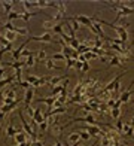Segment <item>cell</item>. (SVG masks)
<instances>
[{
  "label": "cell",
  "mask_w": 134,
  "mask_h": 146,
  "mask_svg": "<svg viewBox=\"0 0 134 146\" xmlns=\"http://www.w3.org/2000/svg\"><path fill=\"white\" fill-rule=\"evenodd\" d=\"M30 37V40H36V42H45V43H52V35L49 31H46L43 33L42 36H29Z\"/></svg>",
  "instance_id": "6da1fadb"
},
{
  "label": "cell",
  "mask_w": 134,
  "mask_h": 146,
  "mask_svg": "<svg viewBox=\"0 0 134 146\" xmlns=\"http://www.w3.org/2000/svg\"><path fill=\"white\" fill-rule=\"evenodd\" d=\"M29 42H30V37H27V39H25V42H24L23 45H19L18 48H15V49H13V51L11 52V54H12V58L15 60V61H19V58H21V54H23V51H24L25 45L29 43Z\"/></svg>",
  "instance_id": "7a4b0ae2"
},
{
  "label": "cell",
  "mask_w": 134,
  "mask_h": 146,
  "mask_svg": "<svg viewBox=\"0 0 134 146\" xmlns=\"http://www.w3.org/2000/svg\"><path fill=\"white\" fill-rule=\"evenodd\" d=\"M73 18H75L79 24H82V25H85V27H88V29L91 30V27H92V21H91V18L85 17V15H78V17H73Z\"/></svg>",
  "instance_id": "3957f363"
},
{
  "label": "cell",
  "mask_w": 134,
  "mask_h": 146,
  "mask_svg": "<svg viewBox=\"0 0 134 146\" xmlns=\"http://www.w3.org/2000/svg\"><path fill=\"white\" fill-rule=\"evenodd\" d=\"M33 97H34V88H29L25 91V96H24V98H23V102H24V104H25V108H29L30 106V103L33 102Z\"/></svg>",
  "instance_id": "277c9868"
},
{
  "label": "cell",
  "mask_w": 134,
  "mask_h": 146,
  "mask_svg": "<svg viewBox=\"0 0 134 146\" xmlns=\"http://www.w3.org/2000/svg\"><path fill=\"white\" fill-rule=\"evenodd\" d=\"M55 100H57V97H42V98H37L36 102H39V103H46L48 104V109H46V112H49V110H52V106H54V103H55Z\"/></svg>",
  "instance_id": "5b68a950"
},
{
  "label": "cell",
  "mask_w": 134,
  "mask_h": 146,
  "mask_svg": "<svg viewBox=\"0 0 134 146\" xmlns=\"http://www.w3.org/2000/svg\"><path fill=\"white\" fill-rule=\"evenodd\" d=\"M131 87H134V81L130 84V87H128V91H125V92H122V94L119 96V100H121V103H127L130 100V97H131V94H133V90H131Z\"/></svg>",
  "instance_id": "8992f818"
},
{
  "label": "cell",
  "mask_w": 134,
  "mask_h": 146,
  "mask_svg": "<svg viewBox=\"0 0 134 146\" xmlns=\"http://www.w3.org/2000/svg\"><path fill=\"white\" fill-rule=\"evenodd\" d=\"M36 5H37V8H54V9H58V3H55V2H46V0H37Z\"/></svg>",
  "instance_id": "52a82bcc"
},
{
  "label": "cell",
  "mask_w": 134,
  "mask_h": 146,
  "mask_svg": "<svg viewBox=\"0 0 134 146\" xmlns=\"http://www.w3.org/2000/svg\"><path fill=\"white\" fill-rule=\"evenodd\" d=\"M15 134H18V130L13 127V118H11L9 125H8V128H6V136L8 137H15Z\"/></svg>",
  "instance_id": "ba28073f"
},
{
  "label": "cell",
  "mask_w": 134,
  "mask_h": 146,
  "mask_svg": "<svg viewBox=\"0 0 134 146\" xmlns=\"http://www.w3.org/2000/svg\"><path fill=\"white\" fill-rule=\"evenodd\" d=\"M66 75H61V76H54V78H48V85H51V87H55V85H58L61 81H64Z\"/></svg>",
  "instance_id": "9c48e42d"
},
{
  "label": "cell",
  "mask_w": 134,
  "mask_h": 146,
  "mask_svg": "<svg viewBox=\"0 0 134 146\" xmlns=\"http://www.w3.org/2000/svg\"><path fill=\"white\" fill-rule=\"evenodd\" d=\"M21 3H23L24 9H25L27 12H33V9H36V8H37L36 2H29V0H24V2H21Z\"/></svg>",
  "instance_id": "30bf717a"
},
{
  "label": "cell",
  "mask_w": 134,
  "mask_h": 146,
  "mask_svg": "<svg viewBox=\"0 0 134 146\" xmlns=\"http://www.w3.org/2000/svg\"><path fill=\"white\" fill-rule=\"evenodd\" d=\"M13 3H15V2H5V0H3V2H0V5L3 6V9H5V14H6V15H9L11 12H12Z\"/></svg>",
  "instance_id": "8fae6325"
},
{
  "label": "cell",
  "mask_w": 134,
  "mask_h": 146,
  "mask_svg": "<svg viewBox=\"0 0 134 146\" xmlns=\"http://www.w3.org/2000/svg\"><path fill=\"white\" fill-rule=\"evenodd\" d=\"M42 61H46V51L43 48L36 52V63H42Z\"/></svg>",
  "instance_id": "7c38bea8"
},
{
  "label": "cell",
  "mask_w": 134,
  "mask_h": 146,
  "mask_svg": "<svg viewBox=\"0 0 134 146\" xmlns=\"http://www.w3.org/2000/svg\"><path fill=\"white\" fill-rule=\"evenodd\" d=\"M13 139H15V143H24L25 140H27V134H25V133H23V131H19L18 133V134H15V137H13Z\"/></svg>",
  "instance_id": "4fadbf2b"
},
{
  "label": "cell",
  "mask_w": 134,
  "mask_h": 146,
  "mask_svg": "<svg viewBox=\"0 0 134 146\" xmlns=\"http://www.w3.org/2000/svg\"><path fill=\"white\" fill-rule=\"evenodd\" d=\"M42 85H48V78H39L37 81H36V84H33L31 87L33 88H39V87H42Z\"/></svg>",
  "instance_id": "5bb4252c"
},
{
  "label": "cell",
  "mask_w": 134,
  "mask_h": 146,
  "mask_svg": "<svg viewBox=\"0 0 134 146\" xmlns=\"http://www.w3.org/2000/svg\"><path fill=\"white\" fill-rule=\"evenodd\" d=\"M67 140H69L70 143H75V142H79L80 140V134H79V133H70V134H69V137H67Z\"/></svg>",
  "instance_id": "9a60e30c"
},
{
  "label": "cell",
  "mask_w": 134,
  "mask_h": 146,
  "mask_svg": "<svg viewBox=\"0 0 134 146\" xmlns=\"http://www.w3.org/2000/svg\"><path fill=\"white\" fill-rule=\"evenodd\" d=\"M5 98H11V100H17L15 90H13V88H9L8 91H5Z\"/></svg>",
  "instance_id": "2e32d148"
},
{
  "label": "cell",
  "mask_w": 134,
  "mask_h": 146,
  "mask_svg": "<svg viewBox=\"0 0 134 146\" xmlns=\"http://www.w3.org/2000/svg\"><path fill=\"white\" fill-rule=\"evenodd\" d=\"M34 63H36V52H33L30 57H27V60H25V66H27V67H31V66L34 64Z\"/></svg>",
  "instance_id": "e0dca14e"
},
{
  "label": "cell",
  "mask_w": 134,
  "mask_h": 146,
  "mask_svg": "<svg viewBox=\"0 0 134 146\" xmlns=\"http://www.w3.org/2000/svg\"><path fill=\"white\" fill-rule=\"evenodd\" d=\"M42 25H43L45 30H52L54 25H55V21H54V19H46V21L42 23Z\"/></svg>",
  "instance_id": "ac0fdd59"
},
{
  "label": "cell",
  "mask_w": 134,
  "mask_h": 146,
  "mask_svg": "<svg viewBox=\"0 0 134 146\" xmlns=\"http://www.w3.org/2000/svg\"><path fill=\"white\" fill-rule=\"evenodd\" d=\"M13 81H15V78H13V75L12 76H9V78H5V79H2L0 81V90H2L5 85H9V84H12Z\"/></svg>",
  "instance_id": "d6986e66"
},
{
  "label": "cell",
  "mask_w": 134,
  "mask_h": 146,
  "mask_svg": "<svg viewBox=\"0 0 134 146\" xmlns=\"http://www.w3.org/2000/svg\"><path fill=\"white\" fill-rule=\"evenodd\" d=\"M33 15H37V12H23V14H21V19H24V21L25 23H29L30 21V18L33 17Z\"/></svg>",
  "instance_id": "ffe728a7"
},
{
  "label": "cell",
  "mask_w": 134,
  "mask_h": 146,
  "mask_svg": "<svg viewBox=\"0 0 134 146\" xmlns=\"http://www.w3.org/2000/svg\"><path fill=\"white\" fill-rule=\"evenodd\" d=\"M64 24H66L64 21H63V23H58V24H55V25H54V29H52V31H54V33H58V35L61 36L63 33H64V31H63V25H64Z\"/></svg>",
  "instance_id": "44dd1931"
},
{
  "label": "cell",
  "mask_w": 134,
  "mask_h": 146,
  "mask_svg": "<svg viewBox=\"0 0 134 146\" xmlns=\"http://www.w3.org/2000/svg\"><path fill=\"white\" fill-rule=\"evenodd\" d=\"M45 66H46V67H48L49 70H54V69H55V70H60V69H61L60 66H55V64H54V61H52V60H49V58H46Z\"/></svg>",
  "instance_id": "7402d4cb"
},
{
  "label": "cell",
  "mask_w": 134,
  "mask_h": 146,
  "mask_svg": "<svg viewBox=\"0 0 134 146\" xmlns=\"http://www.w3.org/2000/svg\"><path fill=\"white\" fill-rule=\"evenodd\" d=\"M5 37L8 39L9 42L13 43V42L17 40V33H13V31H6V33H5Z\"/></svg>",
  "instance_id": "603a6c76"
},
{
  "label": "cell",
  "mask_w": 134,
  "mask_h": 146,
  "mask_svg": "<svg viewBox=\"0 0 134 146\" xmlns=\"http://www.w3.org/2000/svg\"><path fill=\"white\" fill-rule=\"evenodd\" d=\"M12 19H21V14H19V12L12 11L11 14L8 15V21H9V23H12Z\"/></svg>",
  "instance_id": "cb8c5ba5"
},
{
  "label": "cell",
  "mask_w": 134,
  "mask_h": 146,
  "mask_svg": "<svg viewBox=\"0 0 134 146\" xmlns=\"http://www.w3.org/2000/svg\"><path fill=\"white\" fill-rule=\"evenodd\" d=\"M9 66H11V67H13L15 70H17V69H23L24 66H25V61H24V63H23V61H13V63H11Z\"/></svg>",
  "instance_id": "d4e9b609"
},
{
  "label": "cell",
  "mask_w": 134,
  "mask_h": 146,
  "mask_svg": "<svg viewBox=\"0 0 134 146\" xmlns=\"http://www.w3.org/2000/svg\"><path fill=\"white\" fill-rule=\"evenodd\" d=\"M122 128H124V121H122V119H119V121L116 122V131H118L119 136H124L122 134Z\"/></svg>",
  "instance_id": "484cf974"
},
{
  "label": "cell",
  "mask_w": 134,
  "mask_h": 146,
  "mask_svg": "<svg viewBox=\"0 0 134 146\" xmlns=\"http://www.w3.org/2000/svg\"><path fill=\"white\" fill-rule=\"evenodd\" d=\"M110 116L112 118H115V119H118L119 116H121V109H110Z\"/></svg>",
  "instance_id": "4316f807"
},
{
  "label": "cell",
  "mask_w": 134,
  "mask_h": 146,
  "mask_svg": "<svg viewBox=\"0 0 134 146\" xmlns=\"http://www.w3.org/2000/svg\"><path fill=\"white\" fill-rule=\"evenodd\" d=\"M49 60H52V61H54V60H57V61H61V60H66V58H64V55L61 54V52H58V54L51 55V58H49Z\"/></svg>",
  "instance_id": "83f0119b"
},
{
  "label": "cell",
  "mask_w": 134,
  "mask_h": 146,
  "mask_svg": "<svg viewBox=\"0 0 134 146\" xmlns=\"http://www.w3.org/2000/svg\"><path fill=\"white\" fill-rule=\"evenodd\" d=\"M69 21H72V29H73V30H75V31H76V30H79L80 24H79V23L76 21L75 18H69Z\"/></svg>",
  "instance_id": "f1b7e54d"
},
{
  "label": "cell",
  "mask_w": 134,
  "mask_h": 146,
  "mask_svg": "<svg viewBox=\"0 0 134 146\" xmlns=\"http://www.w3.org/2000/svg\"><path fill=\"white\" fill-rule=\"evenodd\" d=\"M79 134H80V140H84V142H86V140H90V139H91V136H90L85 130H84V131H80Z\"/></svg>",
  "instance_id": "f546056e"
},
{
  "label": "cell",
  "mask_w": 134,
  "mask_h": 146,
  "mask_svg": "<svg viewBox=\"0 0 134 146\" xmlns=\"http://www.w3.org/2000/svg\"><path fill=\"white\" fill-rule=\"evenodd\" d=\"M79 43H80V42H79V39H76V37H75V39H72V42H70V45H69V46H72V48L76 51V49H78V46H79Z\"/></svg>",
  "instance_id": "4dcf8cb0"
},
{
  "label": "cell",
  "mask_w": 134,
  "mask_h": 146,
  "mask_svg": "<svg viewBox=\"0 0 134 146\" xmlns=\"http://www.w3.org/2000/svg\"><path fill=\"white\" fill-rule=\"evenodd\" d=\"M48 127H49V124H48V121H46V119H45L43 122H40V124H39V130H40V131L48 130Z\"/></svg>",
  "instance_id": "1f68e13d"
},
{
  "label": "cell",
  "mask_w": 134,
  "mask_h": 146,
  "mask_svg": "<svg viewBox=\"0 0 134 146\" xmlns=\"http://www.w3.org/2000/svg\"><path fill=\"white\" fill-rule=\"evenodd\" d=\"M66 61H67V66H66V69L69 70V69H72L73 66H75V63L78 61V60H73V58H69V60H66Z\"/></svg>",
  "instance_id": "d6a6232c"
},
{
  "label": "cell",
  "mask_w": 134,
  "mask_h": 146,
  "mask_svg": "<svg viewBox=\"0 0 134 146\" xmlns=\"http://www.w3.org/2000/svg\"><path fill=\"white\" fill-rule=\"evenodd\" d=\"M37 79H39V78H37L36 75H30L29 78H27V82H29L30 85H33V84H36V81H37Z\"/></svg>",
  "instance_id": "836d02e7"
},
{
  "label": "cell",
  "mask_w": 134,
  "mask_h": 146,
  "mask_svg": "<svg viewBox=\"0 0 134 146\" xmlns=\"http://www.w3.org/2000/svg\"><path fill=\"white\" fill-rule=\"evenodd\" d=\"M18 85H19V87H21L23 90H25V91L29 90V88H31V85H30L29 82H27V81H21V82H19Z\"/></svg>",
  "instance_id": "e575fe53"
},
{
  "label": "cell",
  "mask_w": 134,
  "mask_h": 146,
  "mask_svg": "<svg viewBox=\"0 0 134 146\" xmlns=\"http://www.w3.org/2000/svg\"><path fill=\"white\" fill-rule=\"evenodd\" d=\"M0 43H2V46L5 48V46H8V45H9V43H12V42H9L5 36H0Z\"/></svg>",
  "instance_id": "d590c367"
},
{
  "label": "cell",
  "mask_w": 134,
  "mask_h": 146,
  "mask_svg": "<svg viewBox=\"0 0 134 146\" xmlns=\"http://www.w3.org/2000/svg\"><path fill=\"white\" fill-rule=\"evenodd\" d=\"M85 55V60L88 61V60H92V58H97L98 55H96V54H92V52L90 51V52H86V54H84Z\"/></svg>",
  "instance_id": "8d00e7d4"
},
{
  "label": "cell",
  "mask_w": 134,
  "mask_h": 146,
  "mask_svg": "<svg viewBox=\"0 0 134 146\" xmlns=\"http://www.w3.org/2000/svg\"><path fill=\"white\" fill-rule=\"evenodd\" d=\"M94 48H103V40L101 39H96V40H94Z\"/></svg>",
  "instance_id": "74e56055"
},
{
  "label": "cell",
  "mask_w": 134,
  "mask_h": 146,
  "mask_svg": "<svg viewBox=\"0 0 134 146\" xmlns=\"http://www.w3.org/2000/svg\"><path fill=\"white\" fill-rule=\"evenodd\" d=\"M90 69H91V67H90V63H88V61H86V63H84V64H82V72H84V73H86V72H90Z\"/></svg>",
  "instance_id": "f35d334b"
},
{
  "label": "cell",
  "mask_w": 134,
  "mask_h": 146,
  "mask_svg": "<svg viewBox=\"0 0 134 146\" xmlns=\"http://www.w3.org/2000/svg\"><path fill=\"white\" fill-rule=\"evenodd\" d=\"M25 112H27V115H29L30 118H33V115H34V110H33L30 106H29V108H25Z\"/></svg>",
  "instance_id": "ab89813d"
},
{
  "label": "cell",
  "mask_w": 134,
  "mask_h": 146,
  "mask_svg": "<svg viewBox=\"0 0 134 146\" xmlns=\"http://www.w3.org/2000/svg\"><path fill=\"white\" fill-rule=\"evenodd\" d=\"M121 106H122V103H121L119 98H118V100H115V104H113V108H115V109H121ZM113 108H112V109H113Z\"/></svg>",
  "instance_id": "60d3db41"
},
{
  "label": "cell",
  "mask_w": 134,
  "mask_h": 146,
  "mask_svg": "<svg viewBox=\"0 0 134 146\" xmlns=\"http://www.w3.org/2000/svg\"><path fill=\"white\" fill-rule=\"evenodd\" d=\"M82 64H84V63H80V61H76V63H75V66H73V67H75L76 70H82Z\"/></svg>",
  "instance_id": "b9f144b4"
},
{
  "label": "cell",
  "mask_w": 134,
  "mask_h": 146,
  "mask_svg": "<svg viewBox=\"0 0 134 146\" xmlns=\"http://www.w3.org/2000/svg\"><path fill=\"white\" fill-rule=\"evenodd\" d=\"M33 54V52H30V51H23V54H21V57H30Z\"/></svg>",
  "instance_id": "7bdbcfd3"
},
{
  "label": "cell",
  "mask_w": 134,
  "mask_h": 146,
  "mask_svg": "<svg viewBox=\"0 0 134 146\" xmlns=\"http://www.w3.org/2000/svg\"><path fill=\"white\" fill-rule=\"evenodd\" d=\"M31 146H43V143L39 140H34V142H31Z\"/></svg>",
  "instance_id": "ee69618b"
},
{
  "label": "cell",
  "mask_w": 134,
  "mask_h": 146,
  "mask_svg": "<svg viewBox=\"0 0 134 146\" xmlns=\"http://www.w3.org/2000/svg\"><path fill=\"white\" fill-rule=\"evenodd\" d=\"M18 146H31V140H25L24 143H19Z\"/></svg>",
  "instance_id": "f6af8a7d"
},
{
  "label": "cell",
  "mask_w": 134,
  "mask_h": 146,
  "mask_svg": "<svg viewBox=\"0 0 134 146\" xmlns=\"http://www.w3.org/2000/svg\"><path fill=\"white\" fill-rule=\"evenodd\" d=\"M3 100H5V91L0 90V103H2Z\"/></svg>",
  "instance_id": "bcb514c9"
},
{
  "label": "cell",
  "mask_w": 134,
  "mask_h": 146,
  "mask_svg": "<svg viewBox=\"0 0 134 146\" xmlns=\"http://www.w3.org/2000/svg\"><path fill=\"white\" fill-rule=\"evenodd\" d=\"M5 73H6V69H5V67H0V75H2V76H3V75H5Z\"/></svg>",
  "instance_id": "7dc6e473"
},
{
  "label": "cell",
  "mask_w": 134,
  "mask_h": 146,
  "mask_svg": "<svg viewBox=\"0 0 134 146\" xmlns=\"http://www.w3.org/2000/svg\"><path fill=\"white\" fill-rule=\"evenodd\" d=\"M52 146H63V143H61V142H58V140H57V142H55V143H54Z\"/></svg>",
  "instance_id": "c3c4849f"
},
{
  "label": "cell",
  "mask_w": 134,
  "mask_h": 146,
  "mask_svg": "<svg viewBox=\"0 0 134 146\" xmlns=\"http://www.w3.org/2000/svg\"><path fill=\"white\" fill-rule=\"evenodd\" d=\"M134 48V39H131V43H130V49Z\"/></svg>",
  "instance_id": "681fc988"
},
{
  "label": "cell",
  "mask_w": 134,
  "mask_h": 146,
  "mask_svg": "<svg viewBox=\"0 0 134 146\" xmlns=\"http://www.w3.org/2000/svg\"><path fill=\"white\" fill-rule=\"evenodd\" d=\"M118 146H128V145H125V143H121V142H119V145H118Z\"/></svg>",
  "instance_id": "f907efd6"
},
{
  "label": "cell",
  "mask_w": 134,
  "mask_h": 146,
  "mask_svg": "<svg viewBox=\"0 0 134 146\" xmlns=\"http://www.w3.org/2000/svg\"><path fill=\"white\" fill-rule=\"evenodd\" d=\"M2 124H3V119H2V118H0V127H2Z\"/></svg>",
  "instance_id": "816d5d0a"
},
{
  "label": "cell",
  "mask_w": 134,
  "mask_h": 146,
  "mask_svg": "<svg viewBox=\"0 0 134 146\" xmlns=\"http://www.w3.org/2000/svg\"><path fill=\"white\" fill-rule=\"evenodd\" d=\"M0 25H2V19H0Z\"/></svg>",
  "instance_id": "f5cc1de1"
},
{
  "label": "cell",
  "mask_w": 134,
  "mask_h": 146,
  "mask_svg": "<svg viewBox=\"0 0 134 146\" xmlns=\"http://www.w3.org/2000/svg\"><path fill=\"white\" fill-rule=\"evenodd\" d=\"M0 36H2V33H0Z\"/></svg>",
  "instance_id": "db71d44e"
}]
</instances>
